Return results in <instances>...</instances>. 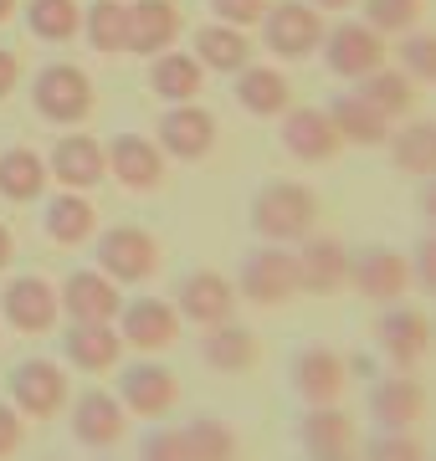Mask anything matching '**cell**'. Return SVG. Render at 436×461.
Here are the masks:
<instances>
[{
    "label": "cell",
    "instance_id": "obj_1",
    "mask_svg": "<svg viewBox=\"0 0 436 461\" xmlns=\"http://www.w3.org/2000/svg\"><path fill=\"white\" fill-rule=\"evenodd\" d=\"M319 226V195L298 180H272L252 195V230L272 247H298Z\"/></svg>",
    "mask_w": 436,
    "mask_h": 461
},
{
    "label": "cell",
    "instance_id": "obj_2",
    "mask_svg": "<svg viewBox=\"0 0 436 461\" xmlns=\"http://www.w3.org/2000/svg\"><path fill=\"white\" fill-rule=\"evenodd\" d=\"M32 103L47 123L72 129V123H83V118L93 113V77L72 62H47L32 77Z\"/></svg>",
    "mask_w": 436,
    "mask_h": 461
},
{
    "label": "cell",
    "instance_id": "obj_3",
    "mask_svg": "<svg viewBox=\"0 0 436 461\" xmlns=\"http://www.w3.org/2000/svg\"><path fill=\"white\" fill-rule=\"evenodd\" d=\"M236 287H241V297L257 303V308H277V303H287V297L298 293V257H293V247H272V241L252 247L247 257H241V277H236Z\"/></svg>",
    "mask_w": 436,
    "mask_h": 461
},
{
    "label": "cell",
    "instance_id": "obj_4",
    "mask_svg": "<svg viewBox=\"0 0 436 461\" xmlns=\"http://www.w3.org/2000/svg\"><path fill=\"white\" fill-rule=\"evenodd\" d=\"M257 26H262V47L272 57H283V62L313 57L323 41V16L308 0H277V5H268V16L257 21Z\"/></svg>",
    "mask_w": 436,
    "mask_h": 461
},
{
    "label": "cell",
    "instance_id": "obj_5",
    "mask_svg": "<svg viewBox=\"0 0 436 461\" xmlns=\"http://www.w3.org/2000/svg\"><path fill=\"white\" fill-rule=\"evenodd\" d=\"M323 62H329V72L334 77H350V83H359V77H369L375 67H386V36L369 32L365 21H339V26H329L323 32Z\"/></svg>",
    "mask_w": 436,
    "mask_h": 461
},
{
    "label": "cell",
    "instance_id": "obj_6",
    "mask_svg": "<svg viewBox=\"0 0 436 461\" xmlns=\"http://www.w3.org/2000/svg\"><path fill=\"white\" fill-rule=\"evenodd\" d=\"M5 384H11V405L26 420H51L68 405V369L51 359H21Z\"/></svg>",
    "mask_w": 436,
    "mask_h": 461
},
{
    "label": "cell",
    "instance_id": "obj_7",
    "mask_svg": "<svg viewBox=\"0 0 436 461\" xmlns=\"http://www.w3.org/2000/svg\"><path fill=\"white\" fill-rule=\"evenodd\" d=\"M175 313L180 323H195V329H216L226 318H236V282L221 277V272H185L180 287H175Z\"/></svg>",
    "mask_w": 436,
    "mask_h": 461
},
{
    "label": "cell",
    "instance_id": "obj_8",
    "mask_svg": "<svg viewBox=\"0 0 436 461\" xmlns=\"http://www.w3.org/2000/svg\"><path fill=\"white\" fill-rule=\"evenodd\" d=\"M118 339L123 348H139V354H165V348L180 344V313L165 297H134L118 308Z\"/></svg>",
    "mask_w": 436,
    "mask_h": 461
},
{
    "label": "cell",
    "instance_id": "obj_9",
    "mask_svg": "<svg viewBox=\"0 0 436 461\" xmlns=\"http://www.w3.org/2000/svg\"><path fill=\"white\" fill-rule=\"evenodd\" d=\"M350 287L365 303H395L411 287V257L395 247H359L350 251Z\"/></svg>",
    "mask_w": 436,
    "mask_h": 461
},
{
    "label": "cell",
    "instance_id": "obj_10",
    "mask_svg": "<svg viewBox=\"0 0 436 461\" xmlns=\"http://www.w3.org/2000/svg\"><path fill=\"white\" fill-rule=\"evenodd\" d=\"M159 267V241L144 226H114L98 236V272L123 287V282H144Z\"/></svg>",
    "mask_w": 436,
    "mask_h": 461
},
{
    "label": "cell",
    "instance_id": "obj_11",
    "mask_svg": "<svg viewBox=\"0 0 436 461\" xmlns=\"http://www.w3.org/2000/svg\"><path fill=\"white\" fill-rule=\"evenodd\" d=\"M375 344H380V354H386L395 369L411 375V369L431 354L436 329H431V318L421 313V308H386L380 323H375Z\"/></svg>",
    "mask_w": 436,
    "mask_h": 461
},
{
    "label": "cell",
    "instance_id": "obj_12",
    "mask_svg": "<svg viewBox=\"0 0 436 461\" xmlns=\"http://www.w3.org/2000/svg\"><path fill=\"white\" fill-rule=\"evenodd\" d=\"M350 384V359L329 344H308L293 354V390L303 405H339Z\"/></svg>",
    "mask_w": 436,
    "mask_h": 461
},
{
    "label": "cell",
    "instance_id": "obj_13",
    "mask_svg": "<svg viewBox=\"0 0 436 461\" xmlns=\"http://www.w3.org/2000/svg\"><path fill=\"white\" fill-rule=\"evenodd\" d=\"M216 149V113L201 103H169L159 113V154L169 159H205Z\"/></svg>",
    "mask_w": 436,
    "mask_h": 461
},
{
    "label": "cell",
    "instance_id": "obj_14",
    "mask_svg": "<svg viewBox=\"0 0 436 461\" xmlns=\"http://www.w3.org/2000/svg\"><path fill=\"white\" fill-rule=\"evenodd\" d=\"M118 400L129 415H144V420H159V415L175 411L180 400V379L169 375L165 364L154 359H139L129 369H118Z\"/></svg>",
    "mask_w": 436,
    "mask_h": 461
},
{
    "label": "cell",
    "instance_id": "obj_15",
    "mask_svg": "<svg viewBox=\"0 0 436 461\" xmlns=\"http://www.w3.org/2000/svg\"><path fill=\"white\" fill-rule=\"evenodd\" d=\"M57 303H62L68 323H118V308H123L118 282L108 277V272H98V267L72 272V277L57 287Z\"/></svg>",
    "mask_w": 436,
    "mask_h": 461
},
{
    "label": "cell",
    "instance_id": "obj_16",
    "mask_svg": "<svg viewBox=\"0 0 436 461\" xmlns=\"http://www.w3.org/2000/svg\"><path fill=\"white\" fill-rule=\"evenodd\" d=\"M293 257H298V293L334 297L350 287V247L339 236H308Z\"/></svg>",
    "mask_w": 436,
    "mask_h": 461
},
{
    "label": "cell",
    "instance_id": "obj_17",
    "mask_svg": "<svg viewBox=\"0 0 436 461\" xmlns=\"http://www.w3.org/2000/svg\"><path fill=\"white\" fill-rule=\"evenodd\" d=\"M0 318L16 333H47L57 329L62 318V303H57V287L47 277H11L5 293H0Z\"/></svg>",
    "mask_w": 436,
    "mask_h": 461
},
{
    "label": "cell",
    "instance_id": "obj_18",
    "mask_svg": "<svg viewBox=\"0 0 436 461\" xmlns=\"http://www.w3.org/2000/svg\"><path fill=\"white\" fill-rule=\"evenodd\" d=\"M123 430H129V411H123L118 395H108V390H83L77 395V405H72V436H77V446L108 451V446L123 441Z\"/></svg>",
    "mask_w": 436,
    "mask_h": 461
},
{
    "label": "cell",
    "instance_id": "obj_19",
    "mask_svg": "<svg viewBox=\"0 0 436 461\" xmlns=\"http://www.w3.org/2000/svg\"><path fill=\"white\" fill-rule=\"evenodd\" d=\"M283 149L293 159H303V165H329L339 149H344V139L334 133V123H329L323 108H287L283 113Z\"/></svg>",
    "mask_w": 436,
    "mask_h": 461
},
{
    "label": "cell",
    "instance_id": "obj_20",
    "mask_svg": "<svg viewBox=\"0 0 436 461\" xmlns=\"http://www.w3.org/2000/svg\"><path fill=\"white\" fill-rule=\"evenodd\" d=\"M47 175L62 185V190H93V185H103V175H108V154H103L98 139L68 133V139H57V149H51Z\"/></svg>",
    "mask_w": 436,
    "mask_h": 461
},
{
    "label": "cell",
    "instance_id": "obj_21",
    "mask_svg": "<svg viewBox=\"0 0 436 461\" xmlns=\"http://www.w3.org/2000/svg\"><path fill=\"white\" fill-rule=\"evenodd\" d=\"M421 415H426V390L405 369L386 375L369 390V420H375V430H411Z\"/></svg>",
    "mask_w": 436,
    "mask_h": 461
},
{
    "label": "cell",
    "instance_id": "obj_22",
    "mask_svg": "<svg viewBox=\"0 0 436 461\" xmlns=\"http://www.w3.org/2000/svg\"><path fill=\"white\" fill-rule=\"evenodd\" d=\"M103 154H108V175L123 190H154V185L165 180V154L144 133H118Z\"/></svg>",
    "mask_w": 436,
    "mask_h": 461
},
{
    "label": "cell",
    "instance_id": "obj_23",
    "mask_svg": "<svg viewBox=\"0 0 436 461\" xmlns=\"http://www.w3.org/2000/svg\"><path fill=\"white\" fill-rule=\"evenodd\" d=\"M185 21L175 0H129V51L139 57H159L180 41Z\"/></svg>",
    "mask_w": 436,
    "mask_h": 461
},
{
    "label": "cell",
    "instance_id": "obj_24",
    "mask_svg": "<svg viewBox=\"0 0 436 461\" xmlns=\"http://www.w3.org/2000/svg\"><path fill=\"white\" fill-rule=\"evenodd\" d=\"M236 77V103L257 118H283L293 108V83L283 77V67H262V62H247Z\"/></svg>",
    "mask_w": 436,
    "mask_h": 461
},
{
    "label": "cell",
    "instance_id": "obj_25",
    "mask_svg": "<svg viewBox=\"0 0 436 461\" xmlns=\"http://www.w3.org/2000/svg\"><path fill=\"white\" fill-rule=\"evenodd\" d=\"M354 441H359V430L354 420L339 405H308L298 420V446L308 456H350Z\"/></svg>",
    "mask_w": 436,
    "mask_h": 461
},
{
    "label": "cell",
    "instance_id": "obj_26",
    "mask_svg": "<svg viewBox=\"0 0 436 461\" xmlns=\"http://www.w3.org/2000/svg\"><path fill=\"white\" fill-rule=\"evenodd\" d=\"M62 354H68V364L72 369H83V375L114 369L118 354H123L118 323H68V333H62Z\"/></svg>",
    "mask_w": 436,
    "mask_h": 461
},
{
    "label": "cell",
    "instance_id": "obj_27",
    "mask_svg": "<svg viewBox=\"0 0 436 461\" xmlns=\"http://www.w3.org/2000/svg\"><path fill=\"white\" fill-rule=\"evenodd\" d=\"M201 359L216 375H241V369L257 364V333L241 329L236 318H226L216 329H201Z\"/></svg>",
    "mask_w": 436,
    "mask_h": 461
},
{
    "label": "cell",
    "instance_id": "obj_28",
    "mask_svg": "<svg viewBox=\"0 0 436 461\" xmlns=\"http://www.w3.org/2000/svg\"><path fill=\"white\" fill-rule=\"evenodd\" d=\"M329 123H334V133L344 139V144H359V149H380L390 139V118L386 113H375L359 93H339L329 108Z\"/></svg>",
    "mask_w": 436,
    "mask_h": 461
},
{
    "label": "cell",
    "instance_id": "obj_29",
    "mask_svg": "<svg viewBox=\"0 0 436 461\" xmlns=\"http://www.w3.org/2000/svg\"><path fill=\"white\" fill-rule=\"evenodd\" d=\"M190 57H195L201 67H211V72H241V67L252 62V41H247V32H241V26L211 21V26H201V32H195Z\"/></svg>",
    "mask_w": 436,
    "mask_h": 461
},
{
    "label": "cell",
    "instance_id": "obj_30",
    "mask_svg": "<svg viewBox=\"0 0 436 461\" xmlns=\"http://www.w3.org/2000/svg\"><path fill=\"white\" fill-rule=\"evenodd\" d=\"M93 230H98V211L83 190H62L47 200V236L57 247H83L93 241Z\"/></svg>",
    "mask_w": 436,
    "mask_h": 461
},
{
    "label": "cell",
    "instance_id": "obj_31",
    "mask_svg": "<svg viewBox=\"0 0 436 461\" xmlns=\"http://www.w3.org/2000/svg\"><path fill=\"white\" fill-rule=\"evenodd\" d=\"M386 149H390V165L411 175V180H431L436 175V123H426V118L405 123V129H390Z\"/></svg>",
    "mask_w": 436,
    "mask_h": 461
},
{
    "label": "cell",
    "instance_id": "obj_32",
    "mask_svg": "<svg viewBox=\"0 0 436 461\" xmlns=\"http://www.w3.org/2000/svg\"><path fill=\"white\" fill-rule=\"evenodd\" d=\"M201 72L205 67L190 57V51H159L150 62V93L165 103H190L195 93H201Z\"/></svg>",
    "mask_w": 436,
    "mask_h": 461
},
{
    "label": "cell",
    "instance_id": "obj_33",
    "mask_svg": "<svg viewBox=\"0 0 436 461\" xmlns=\"http://www.w3.org/2000/svg\"><path fill=\"white\" fill-rule=\"evenodd\" d=\"M47 185H51L47 159H41L36 149L16 144V149H5V154H0V195H5V200L26 205V200H36Z\"/></svg>",
    "mask_w": 436,
    "mask_h": 461
},
{
    "label": "cell",
    "instance_id": "obj_34",
    "mask_svg": "<svg viewBox=\"0 0 436 461\" xmlns=\"http://www.w3.org/2000/svg\"><path fill=\"white\" fill-rule=\"evenodd\" d=\"M83 36L103 57L129 51V0H93L83 11Z\"/></svg>",
    "mask_w": 436,
    "mask_h": 461
},
{
    "label": "cell",
    "instance_id": "obj_35",
    "mask_svg": "<svg viewBox=\"0 0 436 461\" xmlns=\"http://www.w3.org/2000/svg\"><path fill=\"white\" fill-rule=\"evenodd\" d=\"M354 93H359L375 113H386L390 123L405 118V113H411V103H416V87H411V77H405L401 67H375L369 77H359Z\"/></svg>",
    "mask_w": 436,
    "mask_h": 461
},
{
    "label": "cell",
    "instance_id": "obj_36",
    "mask_svg": "<svg viewBox=\"0 0 436 461\" xmlns=\"http://www.w3.org/2000/svg\"><path fill=\"white\" fill-rule=\"evenodd\" d=\"M180 441H185V461H236V451H241L236 430L216 415H195L190 426H180Z\"/></svg>",
    "mask_w": 436,
    "mask_h": 461
},
{
    "label": "cell",
    "instance_id": "obj_37",
    "mask_svg": "<svg viewBox=\"0 0 436 461\" xmlns=\"http://www.w3.org/2000/svg\"><path fill=\"white\" fill-rule=\"evenodd\" d=\"M26 26H32L36 41L62 47V41H72L83 32V11H77V0H32L26 5Z\"/></svg>",
    "mask_w": 436,
    "mask_h": 461
},
{
    "label": "cell",
    "instance_id": "obj_38",
    "mask_svg": "<svg viewBox=\"0 0 436 461\" xmlns=\"http://www.w3.org/2000/svg\"><path fill=\"white\" fill-rule=\"evenodd\" d=\"M421 21V0H365V26L380 36H405Z\"/></svg>",
    "mask_w": 436,
    "mask_h": 461
},
{
    "label": "cell",
    "instance_id": "obj_39",
    "mask_svg": "<svg viewBox=\"0 0 436 461\" xmlns=\"http://www.w3.org/2000/svg\"><path fill=\"white\" fill-rule=\"evenodd\" d=\"M401 72L411 83H436V32H405Z\"/></svg>",
    "mask_w": 436,
    "mask_h": 461
},
{
    "label": "cell",
    "instance_id": "obj_40",
    "mask_svg": "<svg viewBox=\"0 0 436 461\" xmlns=\"http://www.w3.org/2000/svg\"><path fill=\"white\" fill-rule=\"evenodd\" d=\"M359 461H426V451H421V441L411 430H375Z\"/></svg>",
    "mask_w": 436,
    "mask_h": 461
},
{
    "label": "cell",
    "instance_id": "obj_41",
    "mask_svg": "<svg viewBox=\"0 0 436 461\" xmlns=\"http://www.w3.org/2000/svg\"><path fill=\"white\" fill-rule=\"evenodd\" d=\"M139 461H185L180 430H165V426L144 430V436H139Z\"/></svg>",
    "mask_w": 436,
    "mask_h": 461
},
{
    "label": "cell",
    "instance_id": "obj_42",
    "mask_svg": "<svg viewBox=\"0 0 436 461\" xmlns=\"http://www.w3.org/2000/svg\"><path fill=\"white\" fill-rule=\"evenodd\" d=\"M268 5H272V0H211V16L247 32V26H257V21L268 16Z\"/></svg>",
    "mask_w": 436,
    "mask_h": 461
},
{
    "label": "cell",
    "instance_id": "obj_43",
    "mask_svg": "<svg viewBox=\"0 0 436 461\" xmlns=\"http://www.w3.org/2000/svg\"><path fill=\"white\" fill-rule=\"evenodd\" d=\"M411 282H416L426 297H436V230L411 251Z\"/></svg>",
    "mask_w": 436,
    "mask_h": 461
},
{
    "label": "cell",
    "instance_id": "obj_44",
    "mask_svg": "<svg viewBox=\"0 0 436 461\" xmlns=\"http://www.w3.org/2000/svg\"><path fill=\"white\" fill-rule=\"evenodd\" d=\"M21 420H26V415H21L16 405H5V400H0V461L21 451V436H26V426H21Z\"/></svg>",
    "mask_w": 436,
    "mask_h": 461
},
{
    "label": "cell",
    "instance_id": "obj_45",
    "mask_svg": "<svg viewBox=\"0 0 436 461\" xmlns=\"http://www.w3.org/2000/svg\"><path fill=\"white\" fill-rule=\"evenodd\" d=\"M21 83V62H16V51H5L0 47V98H11Z\"/></svg>",
    "mask_w": 436,
    "mask_h": 461
},
{
    "label": "cell",
    "instance_id": "obj_46",
    "mask_svg": "<svg viewBox=\"0 0 436 461\" xmlns=\"http://www.w3.org/2000/svg\"><path fill=\"white\" fill-rule=\"evenodd\" d=\"M421 215H426V221H431V230H436V175L421 185Z\"/></svg>",
    "mask_w": 436,
    "mask_h": 461
},
{
    "label": "cell",
    "instance_id": "obj_47",
    "mask_svg": "<svg viewBox=\"0 0 436 461\" xmlns=\"http://www.w3.org/2000/svg\"><path fill=\"white\" fill-rule=\"evenodd\" d=\"M11 257H16V236H11V226L0 221V272L11 267Z\"/></svg>",
    "mask_w": 436,
    "mask_h": 461
},
{
    "label": "cell",
    "instance_id": "obj_48",
    "mask_svg": "<svg viewBox=\"0 0 436 461\" xmlns=\"http://www.w3.org/2000/svg\"><path fill=\"white\" fill-rule=\"evenodd\" d=\"M308 5H313V11H350L354 0H308Z\"/></svg>",
    "mask_w": 436,
    "mask_h": 461
},
{
    "label": "cell",
    "instance_id": "obj_49",
    "mask_svg": "<svg viewBox=\"0 0 436 461\" xmlns=\"http://www.w3.org/2000/svg\"><path fill=\"white\" fill-rule=\"evenodd\" d=\"M11 11H16V0H0V21H11Z\"/></svg>",
    "mask_w": 436,
    "mask_h": 461
},
{
    "label": "cell",
    "instance_id": "obj_50",
    "mask_svg": "<svg viewBox=\"0 0 436 461\" xmlns=\"http://www.w3.org/2000/svg\"><path fill=\"white\" fill-rule=\"evenodd\" d=\"M308 461H354V451H350V456H308Z\"/></svg>",
    "mask_w": 436,
    "mask_h": 461
}]
</instances>
